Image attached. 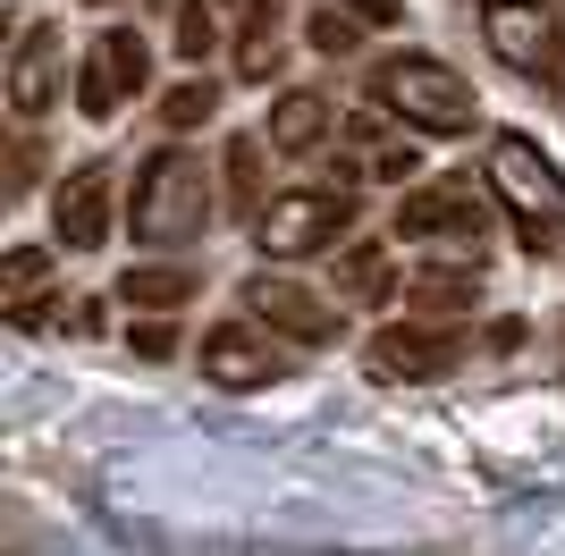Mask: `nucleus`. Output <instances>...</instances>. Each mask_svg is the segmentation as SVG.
I'll list each match as a JSON object with an SVG mask.
<instances>
[{
	"mask_svg": "<svg viewBox=\"0 0 565 556\" xmlns=\"http://www.w3.org/2000/svg\"><path fill=\"white\" fill-rule=\"evenodd\" d=\"M220 211H228L220 203V169L203 161L186 136H169L136 161L118 220H127V245H136V254H186V245H203V228H212Z\"/></svg>",
	"mask_w": 565,
	"mask_h": 556,
	"instance_id": "1",
	"label": "nucleus"
},
{
	"mask_svg": "<svg viewBox=\"0 0 565 556\" xmlns=\"http://www.w3.org/2000/svg\"><path fill=\"white\" fill-rule=\"evenodd\" d=\"M363 194H372V169L354 161V152H338L321 178H296V185H279V194L262 203L254 254L262 261H321V254H338L347 236H363Z\"/></svg>",
	"mask_w": 565,
	"mask_h": 556,
	"instance_id": "2",
	"label": "nucleus"
},
{
	"mask_svg": "<svg viewBox=\"0 0 565 556\" xmlns=\"http://www.w3.org/2000/svg\"><path fill=\"white\" fill-rule=\"evenodd\" d=\"M481 178H490L498 211H507V228H515V245L532 261L541 254H565V169L548 161L532 136H515V127H498L490 152H481Z\"/></svg>",
	"mask_w": 565,
	"mask_h": 556,
	"instance_id": "3",
	"label": "nucleus"
},
{
	"mask_svg": "<svg viewBox=\"0 0 565 556\" xmlns=\"http://www.w3.org/2000/svg\"><path fill=\"white\" fill-rule=\"evenodd\" d=\"M498 220H507V211H498L490 178L448 169V178L405 185L397 211H388V236H397V245H423V254H472V261H481V245H490Z\"/></svg>",
	"mask_w": 565,
	"mask_h": 556,
	"instance_id": "4",
	"label": "nucleus"
},
{
	"mask_svg": "<svg viewBox=\"0 0 565 556\" xmlns=\"http://www.w3.org/2000/svg\"><path fill=\"white\" fill-rule=\"evenodd\" d=\"M363 93L388 101L397 127H414V136H472V127H481V93H472V76L448 68L439 51H388Z\"/></svg>",
	"mask_w": 565,
	"mask_h": 556,
	"instance_id": "5",
	"label": "nucleus"
},
{
	"mask_svg": "<svg viewBox=\"0 0 565 556\" xmlns=\"http://www.w3.org/2000/svg\"><path fill=\"white\" fill-rule=\"evenodd\" d=\"M481 43L523 85L565 93V0H481Z\"/></svg>",
	"mask_w": 565,
	"mask_h": 556,
	"instance_id": "6",
	"label": "nucleus"
},
{
	"mask_svg": "<svg viewBox=\"0 0 565 556\" xmlns=\"http://www.w3.org/2000/svg\"><path fill=\"white\" fill-rule=\"evenodd\" d=\"M152 93V34L127 18H110L102 34H85V60H76V118L110 127L118 110H136Z\"/></svg>",
	"mask_w": 565,
	"mask_h": 556,
	"instance_id": "7",
	"label": "nucleus"
},
{
	"mask_svg": "<svg viewBox=\"0 0 565 556\" xmlns=\"http://www.w3.org/2000/svg\"><path fill=\"white\" fill-rule=\"evenodd\" d=\"M465 321H439V312H397V321L372 329L363 371L388 379V388H430V379H456L465 371Z\"/></svg>",
	"mask_w": 565,
	"mask_h": 556,
	"instance_id": "8",
	"label": "nucleus"
},
{
	"mask_svg": "<svg viewBox=\"0 0 565 556\" xmlns=\"http://www.w3.org/2000/svg\"><path fill=\"white\" fill-rule=\"evenodd\" d=\"M296 354H305V346H287V338H279L270 321H254V312L236 303L228 321H212V329H203L194 363H203V379H212V388L254 396V388H279L287 371H296Z\"/></svg>",
	"mask_w": 565,
	"mask_h": 556,
	"instance_id": "9",
	"label": "nucleus"
},
{
	"mask_svg": "<svg viewBox=\"0 0 565 556\" xmlns=\"http://www.w3.org/2000/svg\"><path fill=\"white\" fill-rule=\"evenodd\" d=\"M236 303H245L254 321H270L287 346H305V354H321V346H338V338H347V312H338L330 296H312L305 278H287V261H262V270H245Z\"/></svg>",
	"mask_w": 565,
	"mask_h": 556,
	"instance_id": "10",
	"label": "nucleus"
},
{
	"mask_svg": "<svg viewBox=\"0 0 565 556\" xmlns=\"http://www.w3.org/2000/svg\"><path fill=\"white\" fill-rule=\"evenodd\" d=\"M118 203H127V194H118V169L102 161V152L94 161H68L60 185H51V245H60V254H102Z\"/></svg>",
	"mask_w": 565,
	"mask_h": 556,
	"instance_id": "11",
	"label": "nucleus"
},
{
	"mask_svg": "<svg viewBox=\"0 0 565 556\" xmlns=\"http://www.w3.org/2000/svg\"><path fill=\"white\" fill-rule=\"evenodd\" d=\"M76 85L68 68V34L51 18H25L18 43H9V110H18V127H43L51 110H60V93Z\"/></svg>",
	"mask_w": 565,
	"mask_h": 556,
	"instance_id": "12",
	"label": "nucleus"
},
{
	"mask_svg": "<svg viewBox=\"0 0 565 556\" xmlns=\"http://www.w3.org/2000/svg\"><path fill=\"white\" fill-rule=\"evenodd\" d=\"M287 60H296V25H287V0H245L236 9V34H228V68L236 85H279Z\"/></svg>",
	"mask_w": 565,
	"mask_h": 556,
	"instance_id": "13",
	"label": "nucleus"
},
{
	"mask_svg": "<svg viewBox=\"0 0 565 556\" xmlns=\"http://www.w3.org/2000/svg\"><path fill=\"white\" fill-rule=\"evenodd\" d=\"M338 127H347V118H338V101L321 85H279V93H270V110H262V136H270L279 161H312V152H330Z\"/></svg>",
	"mask_w": 565,
	"mask_h": 556,
	"instance_id": "14",
	"label": "nucleus"
},
{
	"mask_svg": "<svg viewBox=\"0 0 565 556\" xmlns=\"http://www.w3.org/2000/svg\"><path fill=\"white\" fill-rule=\"evenodd\" d=\"M203 287H212V270L186 254H136L127 270H118L110 296L127 303V312H186V303H203Z\"/></svg>",
	"mask_w": 565,
	"mask_h": 556,
	"instance_id": "15",
	"label": "nucleus"
},
{
	"mask_svg": "<svg viewBox=\"0 0 565 556\" xmlns=\"http://www.w3.org/2000/svg\"><path fill=\"white\" fill-rule=\"evenodd\" d=\"M220 203H228L245 228L262 220V203H270V136H262V127L220 143Z\"/></svg>",
	"mask_w": 565,
	"mask_h": 556,
	"instance_id": "16",
	"label": "nucleus"
},
{
	"mask_svg": "<svg viewBox=\"0 0 565 556\" xmlns=\"http://www.w3.org/2000/svg\"><path fill=\"white\" fill-rule=\"evenodd\" d=\"M472 303H481V261H472V254L414 261V270H405V312H439V321H456V312H472Z\"/></svg>",
	"mask_w": 565,
	"mask_h": 556,
	"instance_id": "17",
	"label": "nucleus"
},
{
	"mask_svg": "<svg viewBox=\"0 0 565 556\" xmlns=\"http://www.w3.org/2000/svg\"><path fill=\"white\" fill-rule=\"evenodd\" d=\"M388 245H397V236H347V245L330 254L338 303H388V296H397V261H388Z\"/></svg>",
	"mask_w": 565,
	"mask_h": 556,
	"instance_id": "18",
	"label": "nucleus"
},
{
	"mask_svg": "<svg viewBox=\"0 0 565 556\" xmlns=\"http://www.w3.org/2000/svg\"><path fill=\"white\" fill-rule=\"evenodd\" d=\"M228 43V25H220V0H178L169 9V51L186 60V68H212V51Z\"/></svg>",
	"mask_w": 565,
	"mask_h": 556,
	"instance_id": "19",
	"label": "nucleus"
},
{
	"mask_svg": "<svg viewBox=\"0 0 565 556\" xmlns=\"http://www.w3.org/2000/svg\"><path fill=\"white\" fill-rule=\"evenodd\" d=\"M212 118H220V76L186 68V76H178V85L161 93V127H169V136H203Z\"/></svg>",
	"mask_w": 565,
	"mask_h": 556,
	"instance_id": "20",
	"label": "nucleus"
},
{
	"mask_svg": "<svg viewBox=\"0 0 565 556\" xmlns=\"http://www.w3.org/2000/svg\"><path fill=\"white\" fill-rule=\"evenodd\" d=\"M363 34L372 25L354 9H338V0H312L305 9V51H321V60H363Z\"/></svg>",
	"mask_w": 565,
	"mask_h": 556,
	"instance_id": "21",
	"label": "nucleus"
},
{
	"mask_svg": "<svg viewBox=\"0 0 565 556\" xmlns=\"http://www.w3.org/2000/svg\"><path fill=\"white\" fill-rule=\"evenodd\" d=\"M363 169H372V185H405V178H423V136H414V127L380 136L372 152H363Z\"/></svg>",
	"mask_w": 565,
	"mask_h": 556,
	"instance_id": "22",
	"label": "nucleus"
},
{
	"mask_svg": "<svg viewBox=\"0 0 565 556\" xmlns=\"http://www.w3.org/2000/svg\"><path fill=\"white\" fill-rule=\"evenodd\" d=\"M127 346H136L143 363H169V354H178V312H136V321H127Z\"/></svg>",
	"mask_w": 565,
	"mask_h": 556,
	"instance_id": "23",
	"label": "nucleus"
},
{
	"mask_svg": "<svg viewBox=\"0 0 565 556\" xmlns=\"http://www.w3.org/2000/svg\"><path fill=\"white\" fill-rule=\"evenodd\" d=\"M34 185H43V136L25 127L18 152H9V194H34Z\"/></svg>",
	"mask_w": 565,
	"mask_h": 556,
	"instance_id": "24",
	"label": "nucleus"
},
{
	"mask_svg": "<svg viewBox=\"0 0 565 556\" xmlns=\"http://www.w3.org/2000/svg\"><path fill=\"white\" fill-rule=\"evenodd\" d=\"M43 278H51V245H18L9 254V296H34Z\"/></svg>",
	"mask_w": 565,
	"mask_h": 556,
	"instance_id": "25",
	"label": "nucleus"
},
{
	"mask_svg": "<svg viewBox=\"0 0 565 556\" xmlns=\"http://www.w3.org/2000/svg\"><path fill=\"white\" fill-rule=\"evenodd\" d=\"M338 9H354L372 34H405V25H414V9H405V0H338Z\"/></svg>",
	"mask_w": 565,
	"mask_h": 556,
	"instance_id": "26",
	"label": "nucleus"
},
{
	"mask_svg": "<svg viewBox=\"0 0 565 556\" xmlns=\"http://www.w3.org/2000/svg\"><path fill=\"white\" fill-rule=\"evenodd\" d=\"M110 303H118V296H76V303H68V329H76V338H102V329H110V321H102Z\"/></svg>",
	"mask_w": 565,
	"mask_h": 556,
	"instance_id": "27",
	"label": "nucleus"
},
{
	"mask_svg": "<svg viewBox=\"0 0 565 556\" xmlns=\"http://www.w3.org/2000/svg\"><path fill=\"white\" fill-rule=\"evenodd\" d=\"M143 9H178V0H143Z\"/></svg>",
	"mask_w": 565,
	"mask_h": 556,
	"instance_id": "28",
	"label": "nucleus"
},
{
	"mask_svg": "<svg viewBox=\"0 0 565 556\" xmlns=\"http://www.w3.org/2000/svg\"><path fill=\"white\" fill-rule=\"evenodd\" d=\"M85 9H118V0H85Z\"/></svg>",
	"mask_w": 565,
	"mask_h": 556,
	"instance_id": "29",
	"label": "nucleus"
},
{
	"mask_svg": "<svg viewBox=\"0 0 565 556\" xmlns=\"http://www.w3.org/2000/svg\"><path fill=\"white\" fill-rule=\"evenodd\" d=\"M220 9H245V0H220Z\"/></svg>",
	"mask_w": 565,
	"mask_h": 556,
	"instance_id": "30",
	"label": "nucleus"
}]
</instances>
